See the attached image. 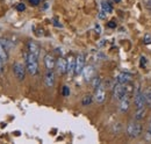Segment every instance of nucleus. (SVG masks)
<instances>
[{"mask_svg": "<svg viewBox=\"0 0 151 144\" xmlns=\"http://www.w3.org/2000/svg\"><path fill=\"white\" fill-rule=\"evenodd\" d=\"M26 68L30 76H36L38 73V57L32 53L26 56Z\"/></svg>", "mask_w": 151, "mask_h": 144, "instance_id": "nucleus-1", "label": "nucleus"}, {"mask_svg": "<svg viewBox=\"0 0 151 144\" xmlns=\"http://www.w3.org/2000/svg\"><path fill=\"white\" fill-rule=\"evenodd\" d=\"M113 95L114 99L116 100H122L124 96H128L126 93V84H121V83H116L113 86Z\"/></svg>", "mask_w": 151, "mask_h": 144, "instance_id": "nucleus-2", "label": "nucleus"}, {"mask_svg": "<svg viewBox=\"0 0 151 144\" xmlns=\"http://www.w3.org/2000/svg\"><path fill=\"white\" fill-rule=\"evenodd\" d=\"M127 134L132 138L138 137L142 134V126L137 122H130L127 127Z\"/></svg>", "mask_w": 151, "mask_h": 144, "instance_id": "nucleus-3", "label": "nucleus"}, {"mask_svg": "<svg viewBox=\"0 0 151 144\" xmlns=\"http://www.w3.org/2000/svg\"><path fill=\"white\" fill-rule=\"evenodd\" d=\"M26 71H27V68L22 63H14V65H13V72H14L15 77L18 78V80H23L24 79Z\"/></svg>", "mask_w": 151, "mask_h": 144, "instance_id": "nucleus-4", "label": "nucleus"}, {"mask_svg": "<svg viewBox=\"0 0 151 144\" xmlns=\"http://www.w3.org/2000/svg\"><path fill=\"white\" fill-rule=\"evenodd\" d=\"M145 104H147V100L144 96V92L142 93L141 90H138V92H136V94H135V107L136 109L144 108Z\"/></svg>", "mask_w": 151, "mask_h": 144, "instance_id": "nucleus-5", "label": "nucleus"}, {"mask_svg": "<svg viewBox=\"0 0 151 144\" xmlns=\"http://www.w3.org/2000/svg\"><path fill=\"white\" fill-rule=\"evenodd\" d=\"M85 68V56L83 54H79L76 58V70L75 74H81V72Z\"/></svg>", "mask_w": 151, "mask_h": 144, "instance_id": "nucleus-6", "label": "nucleus"}, {"mask_svg": "<svg viewBox=\"0 0 151 144\" xmlns=\"http://www.w3.org/2000/svg\"><path fill=\"white\" fill-rule=\"evenodd\" d=\"M56 69L58 74H65L68 72V60L64 58H58L56 60Z\"/></svg>", "mask_w": 151, "mask_h": 144, "instance_id": "nucleus-7", "label": "nucleus"}, {"mask_svg": "<svg viewBox=\"0 0 151 144\" xmlns=\"http://www.w3.org/2000/svg\"><path fill=\"white\" fill-rule=\"evenodd\" d=\"M44 84L47 87L51 89L55 85V73L54 70H48L44 74Z\"/></svg>", "mask_w": 151, "mask_h": 144, "instance_id": "nucleus-8", "label": "nucleus"}, {"mask_svg": "<svg viewBox=\"0 0 151 144\" xmlns=\"http://www.w3.org/2000/svg\"><path fill=\"white\" fill-rule=\"evenodd\" d=\"M94 99L98 104H102L105 100H106V91L104 89V86H99L96 90H95L94 94Z\"/></svg>", "mask_w": 151, "mask_h": 144, "instance_id": "nucleus-9", "label": "nucleus"}, {"mask_svg": "<svg viewBox=\"0 0 151 144\" xmlns=\"http://www.w3.org/2000/svg\"><path fill=\"white\" fill-rule=\"evenodd\" d=\"M81 74H83V77H84L85 81H91L92 78L94 77V68H93L92 65L85 66L83 72H81Z\"/></svg>", "mask_w": 151, "mask_h": 144, "instance_id": "nucleus-10", "label": "nucleus"}, {"mask_svg": "<svg viewBox=\"0 0 151 144\" xmlns=\"http://www.w3.org/2000/svg\"><path fill=\"white\" fill-rule=\"evenodd\" d=\"M44 65L47 68V70H54L56 68V59L52 55L48 54L44 57Z\"/></svg>", "mask_w": 151, "mask_h": 144, "instance_id": "nucleus-11", "label": "nucleus"}, {"mask_svg": "<svg viewBox=\"0 0 151 144\" xmlns=\"http://www.w3.org/2000/svg\"><path fill=\"white\" fill-rule=\"evenodd\" d=\"M132 80V74L127 73V72H120L116 76V83H121V84H127Z\"/></svg>", "mask_w": 151, "mask_h": 144, "instance_id": "nucleus-12", "label": "nucleus"}, {"mask_svg": "<svg viewBox=\"0 0 151 144\" xmlns=\"http://www.w3.org/2000/svg\"><path fill=\"white\" fill-rule=\"evenodd\" d=\"M28 51L38 57V56H40V51H41V48H40V45H38L36 42L29 41V42H28Z\"/></svg>", "mask_w": 151, "mask_h": 144, "instance_id": "nucleus-13", "label": "nucleus"}, {"mask_svg": "<svg viewBox=\"0 0 151 144\" xmlns=\"http://www.w3.org/2000/svg\"><path fill=\"white\" fill-rule=\"evenodd\" d=\"M66 60H68V73L72 77L75 74L76 70V58L73 56H69V58Z\"/></svg>", "mask_w": 151, "mask_h": 144, "instance_id": "nucleus-14", "label": "nucleus"}, {"mask_svg": "<svg viewBox=\"0 0 151 144\" xmlns=\"http://www.w3.org/2000/svg\"><path fill=\"white\" fill-rule=\"evenodd\" d=\"M130 106V101H129V96H124L122 100H120V110L122 113H126Z\"/></svg>", "mask_w": 151, "mask_h": 144, "instance_id": "nucleus-15", "label": "nucleus"}, {"mask_svg": "<svg viewBox=\"0 0 151 144\" xmlns=\"http://www.w3.org/2000/svg\"><path fill=\"white\" fill-rule=\"evenodd\" d=\"M145 114H147L145 108H139V109H137V110H136V113H135V120H136V121L143 120V119H144V116H145Z\"/></svg>", "mask_w": 151, "mask_h": 144, "instance_id": "nucleus-16", "label": "nucleus"}, {"mask_svg": "<svg viewBox=\"0 0 151 144\" xmlns=\"http://www.w3.org/2000/svg\"><path fill=\"white\" fill-rule=\"evenodd\" d=\"M101 9H104L107 14H109V13L113 12V7H112V5H111L109 2H107V1H102V4H101Z\"/></svg>", "mask_w": 151, "mask_h": 144, "instance_id": "nucleus-17", "label": "nucleus"}, {"mask_svg": "<svg viewBox=\"0 0 151 144\" xmlns=\"http://www.w3.org/2000/svg\"><path fill=\"white\" fill-rule=\"evenodd\" d=\"M8 50L2 45V43L0 42V57L4 59V60H7L8 59Z\"/></svg>", "mask_w": 151, "mask_h": 144, "instance_id": "nucleus-18", "label": "nucleus"}, {"mask_svg": "<svg viewBox=\"0 0 151 144\" xmlns=\"http://www.w3.org/2000/svg\"><path fill=\"white\" fill-rule=\"evenodd\" d=\"M92 101H93V96L90 95V94H87V95H85V96L83 98L81 105H83V106H90V105L92 104Z\"/></svg>", "mask_w": 151, "mask_h": 144, "instance_id": "nucleus-19", "label": "nucleus"}, {"mask_svg": "<svg viewBox=\"0 0 151 144\" xmlns=\"http://www.w3.org/2000/svg\"><path fill=\"white\" fill-rule=\"evenodd\" d=\"M91 84H92V87L96 90L99 86H101V78L100 77H93L92 80H91Z\"/></svg>", "mask_w": 151, "mask_h": 144, "instance_id": "nucleus-20", "label": "nucleus"}, {"mask_svg": "<svg viewBox=\"0 0 151 144\" xmlns=\"http://www.w3.org/2000/svg\"><path fill=\"white\" fill-rule=\"evenodd\" d=\"M144 96H145L147 104H148L149 106H151V86L145 90V92H144Z\"/></svg>", "mask_w": 151, "mask_h": 144, "instance_id": "nucleus-21", "label": "nucleus"}, {"mask_svg": "<svg viewBox=\"0 0 151 144\" xmlns=\"http://www.w3.org/2000/svg\"><path fill=\"white\" fill-rule=\"evenodd\" d=\"M0 42L2 43V45H4V47L7 49V50H8V49L12 47V44H11V42H9L8 40H4V38H1V40H0Z\"/></svg>", "mask_w": 151, "mask_h": 144, "instance_id": "nucleus-22", "label": "nucleus"}, {"mask_svg": "<svg viewBox=\"0 0 151 144\" xmlns=\"http://www.w3.org/2000/svg\"><path fill=\"white\" fill-rule=\"evenodd\" d=\"M62 94L64 96H69L70 95V89L68 86H63V91H62Z\"/></svg>", "mask_w": 151, "mask_h": 144, "instance_id": "nucleus-23", "label": "nucleus"}, {"mask_svg": "<svg viewBox=\"0 0 151 144\" xmlns=\"http://www.w3.org/2000/svg\"><path fill=\"white\" fill-rule=\"evenodd\" d=\"M17 9H18L19 12H23V11L26 9V5L22 4V2H20V4H18V6H17Z\"/></svg>", "mask_w": 151, "mask_h": 144, "instance_id": "nucleus-24", "label": "nucleus"}, {"mask_svg": "<svg viewBox=\"0 0 151 144\" xmlns=\"http://www.w3.org/2000/svg\"><path fill=\"white\" fill-rule=\"evenodd\" d=\"M106 15H107V13H106L104 9H101V11H100V13L98 14V18L101 19V20H104V19H106Z\"/></svg>", "mask_w": 151, "mask_h": 144, "instance_id": "nucleus-25", "label": "nucleus"}, {"mask_svg": "<svg viewBox=\"0 0 151 144\" xmlns=\"http://www.w3.org/2000/svg\"><path fill=\"white\" fill-rule=\"evenodd\" d=\"M33 6H36V5H38L40 2H41V0H28Z\"/></svg>", "mask_w": 151, "mask_h": 144, "instance_id": "nucleus-26", "label": "nucleus"}, {"mask_svg": "<svg viewBox=\"0 0 151 144\" xmlns=\"http://www.w3.org/2000/svg\"><path fill=\"white\" fill-rule=\"evenodd\" d=\"M95 32H96L98 34H100V33H101V27H100V24H98V23L95 24Z\"/></svg>", "mask_w": 151, "mask_h": 144, "instance_id": "nucleus-27", "label": "nucleus"}, {"mask_svg": "<svg viewBox=\"0 0 151 144\" xmlns=\"http://www.w3.org/2000/svg\"><path fill=\"white\" fill-rule=\"evenodd\" d=\"M2 70H4V59L0 57V73L2 72Z\"/></svg>", "mask_w": 151, "mask_h": 144, "instance_id": "nucleus-28", "label": "nucleus"}, {"mask_svg": "<svg viewBox=\"0 0 151 144\" xmlns=\"http://www.w3.org/2000/svg\"><path fill=\"white\" fill-rule=\"evenodd\" d=\"M108 27H111V28H114V27H115V23H114L113 21H111V22L108 23Z\"/></svg>", "mask_w": 151, "mask_h": 144, "instance_id": "nucleus-29", "label": "nucleus"}, {"mask_svg": "<svg viewBox=\"0 0 151 144\" xmlns=\"http://www.w3.org/2000/svg\"><path fill=\"white\" fill-rule=\"evenodd\" d=\"M149 131L151 132V122H150V126H149Z\"/></svg>", "mask_w": 151, "mask_h": 144, "instance_id": "nucleus-30", "label": "nucleus"}, {"mask_svg": "<svg viewBox=\"0 0 151 144\" xmlns=\"http://www.w3.org/2000/svg\"><path fill=\"white\" fill-rule=\"evenodd\" d=\"M114 1H115V2H120L121 0H114Z\"/></svg>", "mask_w": 151, "mask_h": 144, "instance_id": "nucleus-31", "label": "nucleus"}]
</instances>
